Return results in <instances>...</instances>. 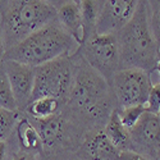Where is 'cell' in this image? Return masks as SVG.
I'll use <instances>...</instances> for the list:
<instances>
[{"mask_svg": "<svg viewBox=\"0 0 160 160\" xmlns=\"http://www.w3.org/2000/svg\"><path fill=\"white\" fill-rule=\"evenodd\" d=\"M119 152L104 131L99 129L87 133L76 155L82 160H117Z\"/></svg>", "mask_w": 160, "mask_h": 160, "instance_id": "12", "label": "cell"}, {"mask_svg": "<svg viewBox=\"0 0 160 160\" xmlns=\"http://www.w3.org/2000/svg\"><path fill=\"white\" fill-rule=\"evenodd\" d=\"M145 113H146V108L143 105L129 106V108H124V109L118 110V115H119V119H121V123L128 131H131L140 122L141 117Z\"/></svg>", "mask_w": 160, "mask_h": 160, "instance_id": "20", "label": "cell"}, {"mask_svg": "<svg viewBox=\"0 0 160 160\" xmlns=\"http://www.w3.org/2000/svg\"><path fill=\"white\" fill-rule=\"evenodd\" d=\"M10 138L14 141L17 148L22 151L36 154V155L42 154L41 137H40L38 132L32 124V122L30 121V118L24 113H21L14 132H13Z\"/></svg>", "mask_w": 160, "mask_h": 160, "instance_id": "14", "label": "cell"}, {"mask_svg": "<svg viewBox=\"0 0 160 160\" xmlns=\"http://www.w3.org/2000/svg\"><path fill=\"white\" fill-rule=\"evenodd\" d=\"M121 54V69L156 71L160 46L151 31L148 2H138L131 21L117 33Z\"/></svg>", "mask_w": 160, "mask_h": 160, "instance_id": "2", "label": "cell"}, {"mask_svg": "<svg viewBox=\"0 0 160 160\" xmlns=\"http://www.w3.org/2000/svg\"><path fill=\"white\" fill-rule=\"evenodd\" d=\"M5 52H7V49H5V44H4V37H3L2 28H0V64L5 59Z\"/></svg>", "mask_w": 160, "mask_h": 160, "instance_id": "26", "label": "cell"}, {"mask_svg": "<svg viewBox=\"0 0 160 160\" xmlns=\"http://www.w3.org/2000/svg\"><path fill=\"white\" fill-rule=\"evenodd\" d=\"M78 48L79 45L55 21L7 50L4 60L37 68L58 58L74 54Z\"/></svg>", "mask_w": 160, "mask_h": 160, "instance_id": "4", "label": "cell"}, {"mask_svg": "<svg viewBox=\"0 0 160 160\" xmlns=\"http://www.w3.org/2000/svg\"><path fill=\"white\" fill-rule=\"evenodd\" d=\"M155 72H158L159 73V78H160V54H159V60H158V67H156V71Z\"/></svg>", "mask_w": 160, "mask_h": 160, "instance_id": "28", "label": "cell"}, {"mask_svg": "<svg viewBox=\"0 0 160 160\" xmlns=\"http://www.w3.org/2000/svg\"><path fill=\"white\" fill-rule=\"evenodd\" d=\"M117 160H150V159L145 158L141 154H137L135 151H122L119 152Z\"/></svg>", "mask_w": 160, "mask_h": 160, "instance_id": "24", "label": "cell"}, {"mask_svg": "<svg viewBox=\"0 0 160 160\" xmlns=\"http://www.w3.org/2000/svg\"><path fill=\"white\" fill-rule=\"evenodd\" d=\"M145 108H146V112H149L151 114H158L160 108V83L152 85Z\"/></svg>", "mask_w": 160, "mask_h": 160, "instance_id": "23", "label": "cell"}, {"mask_svg": "<svg viewBox=\"0 0 160 160\" xmlns=\"http://www.w3.org/2000/svg\"><path fill=\"white\" fill-rule=\"evenodd\" d=\"M101 2L96 0H83L81 2V13H82V44L96 35V23L99 17Z\"/></svg>", "mask_w": 160, "mask_h": 160, "instance_id": "17", "label": "cell"}, {"mask_svg": "<svg viewBox=\"0 0 160 160\" xmlns=\"http://www.w3.org/2000/svg\"><path fill=\"white\" fill-rule=\"evenodd\" d=\"M148 9H149V19H150L151 31L156 38V42L160 46V0L148 2Z\"/></svg>", "mask_w": 160, "mask_h": 160, "instance_id": "21", "label": "cell"}, {"mask_svg": "<svg viewBox=\"0 0 160 160\" xmlns=\"http://www.w3.org/2000/svg\"><path fill=\"white\" fill-rule=\"evenodd\" d=\"M156 160H160V149L158 151V155H156Z\"/></svg>", "mask_w": 160, "mask_h": 160, "instance_id": "29", "label": "cell"}, {"mask_svg": "<svg viewBox=\"0 0 160 160\" xmlns=\"http://www.w3.org/2000/svg\"><path fill=\"white\" fill-rule=\"evenodd\" d=\"M73 83L62 112L86 133L104 129L117 105L110 85L78 55H71Z\"/></svg>", "mask_w": 160, "mask_h": 160, "instance_id": "1", "label": "cell"}, {"mask_svg": "<svg viewBox=\"0 0 160 160\" xmlns=\"http://www.w3.org/2000/svg\"><path fill=\"white\" fill-rule=\"evenodd\" d=\"M7 145H8V154L5 160H41L40 155L19 150L12 138L7 141Z\"/></svg>", "mask_w": 160, "mask_h": 160, "instance_id": "22", "label": "cell"}, {"mask_svg": "<svg viewBox=\"0 0 160 160\" xmlns=\"http://www.w3.org/2000/svg\"><path fill=\"white\" fill-rule=\"evenodd\" d=\"M104 133L118 151H133L131 132L123 127L118 115V110H114L104 126Z\"/></svg>", "mask_w": 160, "mask_h": 160, "instance_id": "15", "label": "cell"}, {"mask_svg": "<svg viewBox=\"0 0 160 160\" xmlns=\"http://www.w3.org/2000/svg\"><path fill=\"white\" fill-rule=\"evenodd\" d=\"M156 115H158V117L160 118V108H159V112H158V114H156Z\"/></svg>", "mask_w": 160, "mask_h": 160, "instance_id": "30", "label": "cell"}, {"mask_svg": "<svg viewBox=\"0 0 160 160\" xmlns=\"http://www.w3.org/2000/svg\"><path fill=\"white\" fill-rule=\"evenodd\" d=\"M55 21L57 8L54 2H46V0L0 2V28L3 32L7 50Z\"/></svg>", "mask_w": 160, "mask_h": 160, "instance_id": "3", "label": "cell"}, {"mask_svg": "<svg viewBox=\"0 0 160 160\" xmlns=\"http://www.w3.org/2000/svg\"><path fill=\"white\" fill-rule=\"evenodd\" d=\"M137 0H105L100 4L96 35H117L131 21Z\"/></svg>", "mask_w": 160, "mask_h": 160, "instance_id": "9", "label": "cell"}, {"mask_svg": "<svg viewBox=\"0 0 160 160\" xmlns=\"http://www.w3.org/2000/svg\"><path fill=\"white\" fill-rule=\"evenodd\" d=\"M63 108V104L52 98H41L31 101L24 110V114L31 119H46L58 114Z\"/></svg>", "mask_w": 160, "mask_h": 160, "instance_id": "16", "label": "cell"}, {"mask_svg": "<svg viewBox=\"0 0 160 160\" xmlns=\"http://www.w3.org/2000/svg\"><path fill=\"white\" fill-rule=\"evenodd\" d=\"M7 154H8V145H7V142L2 141L0 142V160H5Z\"/></svg>", "mask_w": 160, "mask_h": 160, "instance_id": "27", "label": "cell"}, {"mask_svg": "<svg viewBox=\"0 0 160 160\" xmlns=\"http://www.w3.org/2000/svg\"><path fill=\"white\" fill-rule=\"evenodd\" d=\"M41 160H82L76 154H63V155H54V156H40Z\"/></svg>", "mask_w": 160, "mask_h": 160, "instance_id": "25", "label": "cell"}, {"mask_svg": "<svg viewBox=\"0 0 160 160\" xmlns=\"http://www.w3.org/2000/svg\"><path fill=\"white\" fill-rule=\"evenodd\" d=\"M73 83V63L71 55L58 58L35 68V86L31 101L52 98L65 104Z\"/></svg>", "mask_w": 160, "mask_h": 160, "instance_id": "6", "label": "cell"}, {"mask_svg": "<svg viewBox=\"0 0 160 160\" xmlns=\"http://www.w3.org/2000/svg\"><path fill=\"white\" fill-rule=\"evenodd\" d=\"M57 8V22L74 41L82 44V13L81 2H54Z\"/></svg>", "mask_w": 160, "mask_h": 160, "instance_id": "13", "label": "cell"}, {"mask_svg": "<svg viewBox=\"0 0 160 160\" xmlns=\"http://www.w3.org/2000/svg\"><path fill=\"white\" fill-rule=\"evenodd\" d=\"M77 52L109 85L113 76L121 69L117 35H94L79 45Z\"/></svg>", "mask_w": 160, "mask_h": 160, "instance_id": "7", "label": "cell"}, {"mask_svg": "<svg viewBox=\"0 0 160 160\" xmlns=\"http://www.w3.org/2000/svg\"><path fill=\"white\" fill-rule=\"evenodd\" d=\"M9 81L13 96L16 99L18 112L24 113L31 102L35 86V68L13 60H4L2 63Z\"/></svg>", "mask_w": 160, "mask_h": 160, "instance_id": "11", "label": "cell"}, {"mask_svg": "<svg viewBox=\"0 0 160 160\" xmlns=\"http://www.w3.org/2000/svg\"><path fill=\"white\" fill-rule=\"evenodd\" d=\"M0 109H5L9 112H18L16 99L13 96L9 81L2 64H0Z\"/></svg>", "mask_w": 160, "mask_h": 160, "instance_id": "18", "label": "cell"}, {"mask_svg": "<svg viewBox=\"0 0 160 160\" xmlns=\"http://www.w3.org/2000/svg\"><path fill=\"white\" fill-rule=\"evenodd\" d=\"M42 141V154L40 156H54L76 154L87 133L64 115L58 114L46 119H31Z\"/></svg>", "mask_w": 160, "mask_h": 160, "instance_id": "5", "label": "cell"}, {"mask_svg": "<svg viewBox=\"0 0 160 160\" xmlns=\"http://www.w3.org/2000/svg\"><path fill=\"white\" fill-rule=\"evenodd\" d=\"M19 112H9L0 109V142H7L13 135L16 124L19 119Z\"/></svg>", "mask_w": 160, "mask_h": 160, "instance_id": "19", "label": "cell"}, {"mask_svg": "<svg viewBox=\"0 0 160 160\" xmlns=\"http://www.w3.org/2000/svg\"><path fill=\"white\" fill-rule=\"evenodd\" d=\"M152 85L151 73L133 68L119 69L110 81L117 110L129 106H145Z\"/></svg>", "mask_w": 160, "mask_h": 160, "instance_id": "8", "label": "cell"}, {"mask_svg": "<svg viewBox=\"0 0 160 160\" xmlns=\"http://www.w3.org/2000/svg\"><path fill=\"white\" fill-rule=\"evenodd\" d=\"M129 132L133 151L150 160H156L160 149V118L146 112Z\"/></svg>", "mask_w": 160, "mask_h": 160, "instance_id": "10", "label": "cell"}]
</instances>
